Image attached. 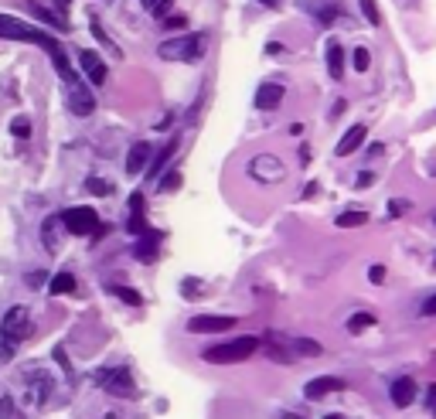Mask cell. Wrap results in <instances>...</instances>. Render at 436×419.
<instances>
[{
  "mask_svg": "<svg viewBox=\"0 0 436 419\" xmlns=\"http://www.w3.org/2000/svg\"><path fill=\"white\" fill-rule=\"evenodd\" d=\"M0 38H7V41H31V45L45 48L48 58H51V65H55V72L62 76L65 89H72V86H78L82 78L76 76V68H72V62H68V55H65V48L51 38V34H45L41 28H31L28 21H21V17H11V14H0Z\"/></svg>",
  "mask_w": 436,
  "mask_h": 419,
  "instance_id": "1",
  "label": "cell"
},
{
  "mask_svg": "<svg viewBox=\"0 0 436 419\" xmlns=\"http://www.w3.org/2000/svg\"><path fill=\"white\" fill-rule=\"evenodd\" d=\"M31 331H34V324H31L28 307H11V311L4 314V321H0V358L7 361L21 344L31 338Z\"/></svg>",
  "mask_w": 436,
  "mask_h": 419,
  "instance_id": "2",
  "label": "cell"
},
{
  "mask_svg": "<svg viewBox=\"0 0 436 419\" xmlns=\"http://www.w3.org/2000/svg\"><path fill=\"white\" fill-rule=\"evenodd\" d=\"M259 344H263L259 338L242 334V338H232V341H222V344H215V348H208V351H204V361H212V365H239V361H246Z\"/></svg>",
  "mask_w": 436,
  "mask_h": 419,
  "instance_id": "3",
  "label": "cell"
},
{
  "mask_svg": "<svg viewBox=\"0 0 436 419\" xmlns=\"http://www.w3.org/2000/svg\"><path fill=\"white\" fill-rule=\"evenodd\" d=\"M157 55L164 62H194L204 55V34H177L157 48Z\"/></svg>",
  "mask_w": 436,
  "mask_h": 419,
  "instance_id": "4",
  "label": "cell"
},
{
  "mask_svg": "<svg viewBox=\"0 0 436 419\" xmlns=\"http://www.w3.org/2000/svg\"><path fill=\"white\" fill-rule=\"evenodd\" d=\"M51 388H55L51 378L45 372H38V368H28L24 378H21V395H24V403H31V405H45Z\"/></svg>",
  "mask_w": 436,
  "mask_h": 419,
  "instance_id": "5",
  "label": "cell"
},
{
  "mask_svg": "<svg viewBox=\"0 0 436 419\" xmlns=\"http://www.w3.org/2000/svg\"><path fill=\"white\" fill-rule=\"evenodd\" d=\"M65 229L72 235H93V232H103V225H99V215H95V208H85V205H78V208H68L65 212Z\"/></svg>",
  "mask_w": 436,
  "mask_h": 419,
  "instance_id": "6",
  "label": "cell"
},
{
  "mask_svg": "<svg viewBox=\"0 0 436 419\" xmlns=\"http://www.w3.org/2000/svg\"><path fill=\"white\" fill-rule=\"evenodd\" d=\"M99 386L113 392V395H123V399H133L137 395V386H133V375L126 372V368H106V372L99 375Z\"/></svg>",
  "mask_w": 436,
  "mask_h": 419,
  "instance_id": "7",
  "label": "cell"
},
{
  "mask_svg": "<svg viewBox=\"0 0 436 419\" xmlns=\"http://www.w3.org/2000/svg\"><path fill=\"white\" fill-rule=\"evenodd\" d=\"M235 317H225V314H204V317H191L187 321V331L191 334H222V331H232Z\"/></svg>",
  "mask_w": 436,
  "mask_h": 419,
  "instance_id": "8",
  "label": "cell"
},
{
  "mask_svg": "<svg viewBox=\"0 0 436 419\" xmlns=\"http://www.w3.org/2000/svg\"><path fill=\"white\" fill-rule=\"evenodd\" d=\"M249 174L259 181H280L283 177V164L273 154H259L256 160H249Z\"/></svg>",
  "mask_w": 436,
  "mask_h": 419,
  "instance_id": "9",
  "label": "cell"
},
{
  "mask_svg": "<svg viewBox=\"0 0 436 419\" xmlns=\"http://www.w3.org/2000/svg\"><path fill=\"white\" fill-rule=\"evenodd\" d=\"M78 65H82V72H85V78H89L93 86H103V82H106V62H103L95 51H78Z\"/></svg>",
  "mask_w": 436,
  "mask_h": 419,
  "instance_id": "10",
  "label": "cell"
},
{
  "mask_svg": "<svg viewBox=\"0 0 436 419\" xmlns=\"http://www.w3.org/2000/svg\"><path fill=\"white\" fill-rule=\"evenodd\" d=\"M341 388H344L341 378L324 375V378H313V382H307V388H303V392H307V399H313V403H317V399H327L331 392H341Z\"/></svg>",
  "mask_w": 436,
  "mask_h": 419,
  "instance_id": "11",
  "label": "cell"
},
{
  "mask_svg": "<svg viewBox=\"0 0 436 419\" xmlns=\"http://www.w3.org/2000/svg\"><path fill=\"white\" fill-rule=\"evenodd\" d=\"M365 137H368V130H365L361 123L351 126V130H348V133L338 140V150H334V154H338V157H351L361 147V143H365Z\"/></svg>",
  "mask_w": 436,
  "mask_h": 419,
  "instance_id": "12",
  "label": "cell"
},
{
  "mask_svg": "<svg viewBox=\"0 0 436 419\" xmlns=\"http://www.w3.org/2000/svg\"><path fill=\"white\" fill-rule=\"evenodd\" d=\"M283 86H276V82H266V86H259L256 89V106L259 109H276L283 103Z\"/></svg>",
  "mask_w": 436,
  "mask_h": 419,
  "instance_id": "13",
  "label": "cell"
},
{
  "mask_svg": "<svg viewBox=\"0 0 436 419\" xmlns=\"http://www.w3.org/2000/svg\"><path fill=\"white\" fill-rule=\"evenodd\" d=\"M133 235H154L147 225H143V195L137 191L133 198H130V225H126Z\"/></svg>",
  "mask_w": 436,
  "mask_h": 419,
  "instance_id": "14",
  "label": "cell"
},
{
  "mask_svg": "<svg viewBox=\"0 0 436 419\" xmlns=\"http://www.w3.org/2000/svg\"><path fill=\"white\" fill-rule=\"evenodd\" d=\"M389 395L399 409H405V405H412V399H416V382H412V378H399V382H392Z\"/></svg>",
  "mask_w": 436,
  "mask_h": 419,
  "instance_id": "15",
  "label": "cell"
},
{
  "mask_svg": "<svg viewBox=\"0 0 436 419\" xmlns=\"http://www.w3.org/2000/svg\"><path fill=\"white\" fill-rule=\"evenodd\" d=\"M147 160H150V147L147 143H133V150L126 157V174H140L147 167Z\"/></svg>",
  "mask_w": 436,
  "mask_h": 419,
  "instance_id": "16",
  "label": "cell"
},
{
  "mask_svg": "<svg viewBox=\"0 0 436 419\" xmlns=\"http://www.w3.org/2000/svg\"><path fill=\"white\" fill-rule=\"evenodd\" d=\"M327 72H331V78L344 76V51H341L338 41H331V45H327Z\"/></svg>",
  "mask_w": 436,
  "mask_h": 419,
  "instance_id": "17",
  "label": "cell"
},
{
  "mask_svg": "<svg viewBox=\"0 0 436 419\" xmlns=\"http://www.w3.org/2000/svg\"><path fill=\"white\" fill-rule=\"evenodd\" d=\"M65 218H48L45 222V229H41V239H45V249L48 252H58V225H62Z\"/></svg>",
  "mask_w": 436,
  "mask_h": 419,
  "instance_id": "18",
  "label": "cell"
},
{
  "mask_svg": "<svg viewBox=\"0 0 436 419\" xmlns=\"http://www.w3.org/2000/svg\"><path fill=\"white\" fill-rule=\"evenodd\" d=\"M174 150H177V140H171V143H167V147H164V150H160V154L154 157V164H147V177H157V174H160V167H164V164L171 160Z\"/></svg>",
  "mask_w": 436,
  "mask_h": 419,
  "instance_id": "19",
  "label": "cell"
},
{
  "mask_svg": "<svg viewBox=\"0 0 436 419\" xmlns=\"http://www.w3.org/2000/svg\"><path fill=\"white\" fill-rule=\"evenodd\" d=\"M48 290H51L55 296L72 294V290H76V276H72V273H58V276H55L51 283H48Z\"/></svg>",
  "mask_w": 436,
  "mask_h": 419,
  "instance_id": "20",
  "label": "cell"
},
{
  "mask_svg": "<svg viewBox=\"0 0 436 419\" xmlns=\"http://www.w3.org/2000/svg\"><path fill=\"white\" fill-rule=\"evenodd\" d=\"M368 222V212H344V215H338V229H358V225H365Z\"/></svg>",
  "mask_w": 436,
  "mask_h": 419,
  "instance_id": "21",
  "label": "cell"
},
{
  "mask_svg": "<svg viewBox=\"0 0 436 419\" xmlns=\"http://www.w3.org/2000/svg\"><path fill=\"white\" fill-rule=\"evenodd\" d=\"M140 4L154 17H160V21H164V17H171V7H174V0H140Z\"/></svg>",
  "mask_w": 436,
  "mask_h": 419,
  "instance_id": "22",
  "label": "cell"
},
{
  "mask_svg": "<svg viewBox=\"0 0 436 419\" xmlns=\"http://www.w3.org/2000/svg\"><path fill=\"white\" fill-rule=\"evenodd\" d=\"M0 419H24L21 416V409H17L14 395H4V399H0Z\"/></svg>",
  "mask_w": 436,
  "mask_h": 419,
  "instance_id": "23",
  "label": "cell"
},
{
  "mask_svg": "<svg viewBox=\"0 0 436 419\" xmlns=\"http://www.w3.org/2000/svg\"><path fill=\"white\" fill-rule=\"evenodd\" d=\"M375 324V317L372 314H355V317H351V321H348V331H351V334H361V331H365V327H372Z\"/></svg>",
  "mask_w": 436,
  "mask_h": 419,
  "instance_id": "24",
  "label": "cell"
},
{
  "mask_svg": "<svg viewBox=\"0 0 436 419\" xmlns=\"http://www.w3.org/2000/svg\"><path fill=\"white\" fill-rule=\"evenodd\" d=\"M11 133L21 140H28L31 137V120H28V116H14V120H11Z\"/></svg>",
  "mask_w": 436,
  "mask_h": 419,
  "instance_id": "25",
  "label": "cell"
},
{
  "mask_svg": "<svg viewBox=\"0 0 436 419\" xmlns=\"http://www.w3.org/2000/svg\"><path fill=\"white\" fill-rule=\"evenodd\" d=\"M361 4V14L368 17V24H372V28H378V24H382V14H378V4H375V0H358Z\"/></svg>",
  "mask_w": 436,
  "mask_h": 419,
  "instance_id": "26",
  "label": "cell"
},
{
  "mask_svg": "<svg viewBox=\"0 0 436 419\" xmlns=\"http://www.w3.org/2000/svg\"><path fill=\"white\" fill-rule=\"evenodd\" d=\"M294 355H321V344L311 341V338H300V341H294Z\"/></svg>",
  "mask_w": 436,
  "mask_h": 419,
  "instance_id": "27",
  "label": "cell"
},
{
  "mask_svg": "<svg viewBox=\"0 0 436 419\" xmlns=\"http://www.w3.org/2000/svg\"><path fill=\"white\" fill-rule=\"evenodd\" d=\"M93 34L99 38V41H103V45H106L109 55H120V48H116V45H113V41L106 38V31H103V24H99V21H93Z\"/></svg>",
  "mask_w": 436,
  "mask_h": 419,
  "instance_id": "28",
  "label": "cell"
},
{
  "mask_svg": "<svg viewBox=\"0 0 436 419\" xmlns=\"http://www.w3.org/2000/svg\"><path fill=\"white\" fill-rule=\"evenodd\" d=\"M409 208H412V202H405V198H392V202H389V215L399 218V215H405Z\"/></svg>",
  "mask_w": 436,
  "mask_h": 419,
  "instance_id": "29",
  "label": "cell"
},
{
  "mask_svg": "<svg viewBox=\"0 0 436 419\" xmlns=\"http://www.w3.org/2000/svg\"><path fill=\"white\" fill-rule=\"evenodd\" d=\"M368 65H372L368 48H358V51H355V68H358V72H368Z\"/></svg>",
  "mask_w": 436,
  "mask_h": 419,
  "instance_id": "30",
  "label": "cell"
},
{
  "mask_svg": "<svg viewBox=\"0 0 436 419\" xmlns=\"http://www.w3.org/2000/svg\"><path fill=\"white\" fill-rule=\"evenodd\" d=\"M174 187H181V174L171 171L167 177H164V185H160V191H174Z\"/></svg>",
  "mask_w": 436,
  "mask_h": 419,
  "instance_id": "31",
  "label": "cell"
},
{
  "mask_svg": "<svg viewBox=\"0 0 436 419\" xmlns=\"http://www.w3.org/2000/svg\"><path fill=\"white\" fill-rule=\"evenodd\" d=\"M85 187H89V191H95V195H109V191H113L109 185H103V177H89V185H85Z\"/></svg>",
  "mask_w": 436,
  "mask_h": 419,
  "instance_id": "32",
  "label": "cell"
},
{
  "mask_svg": "<svg viewBox=\"0 0 436 419\" xmlns=\"http://www.w3.org/2000/svg\"><path fill=\"white\" fill-rule=\"evenodd\" d=\"M164 24L167 28H185L187 21H185V14H171V17H164Z\"/></svg>",
  "mask_w": 436,
  "mask_h": 419,
  "instance_id": "33",
  "label": "cell"
},
{
  "mask_svg": "<svg viewBox=\"0 0 436 419\" xmlns=\"http://www.w3.org/2000/svg\"><path fill=\"white\" fill-rule=\"evenodd\" d=\"M137 256H140V259H154V256H157V249L150 246V242H143V246L137 249Z\"/></svg>",
  "mask_w": 436,
  "mask_h": 419,
  "instance_id": "34",
  "label": "cell"
},
{
  "mask_svg": "<svg viewBox=\"0 0 436 419\" xmlns=\"http://www.w3.org/2000/svg\"><path fill=\"white\" fill-rule=\"evenodd\" d=\"M422 317H436V294L430 296L426 304H422Z\"/></svg>",
  "mask_w": 436,
  "mask_h": 419,
  "instance_id": "35",
  "label": "cell"
},
{
  "mask_svg": "<svg viewBox=\"0 0 436 419\" xmlns=\"http://www.w3.org/2000/svg\"><path fill=\"white\" fill-rule=\"evenodd\" d=\"M372 185H375V177H372L368 171H361V174H358V181H355V187H372Z\"/></svg>",
  "mask_w": 436,
  "mask_h": 419,
  "instance_id": "36",
  "label": "cell"
},
{
  "mask_svg": "<svg viewBox=\"0 0 436 419\" xmlns=\"http://www.w3.org/2000/svg\"><path fill=\"white\" fill-rule=\"evenodd\" d=\"M116 294H120V296H123V300H126V304H133V307H137V304H140V296H137V294H133V290H116Z\"/></svg>",
  "mask_w": 436,
  "mask_h": 419,
  "instance_id": "37",
  "label": "cell"
},
{
  "mask_svg": "<svg viewBox=\"0 0 436 419\" xmlns=\"http://www.w3.org/2000/svg\"><path fill=\"white\" fill-rule=\"evenodd\" d=\"M334 17H338V7H324V11H321V21H324V24H331Z\"/></svg>",
  "mask_w": 436,
  "mask_h": 419,
  "instance_id": "38",
  "label": "cell"
},
{
  "mask_svg": "<svg viewBox=\"0 0 436 419\" xmlns=\"http://www.w3.org/2000/svg\"><path fill=\"white\" fill-rule=\"evenodd\" d=\"M317 191H321V185H317V181H313V185H307V187H303V198H313V195H317Z\"/></svg>",
  "mask_w": 436,
  "mask_h": 419,
  "instance_id": "39",
  "label": "cell"
},
{
  "mask_svg": "<svg viewBox=\"0 0 436 419\" xmlns=\"http://www.w3.org/2000/svg\"><path fill=\"white\" fill-rule=\"evenodd\" d=\"M28 283H31V286H41V283H45V273H31V276H28Z\"/></svg>",
  "mask_w": 436,
  "mask_h": 419,
  "instance_id": "40",
  "label": "cell"
},
{
  "mask_svg": "<svg viewBox=\"0 0 436 419\" xmlns=\"http://www.w3.org/2000/svg\"><path fill=\"white\" fill-rule=\"evenodd\" d=\"M382 276H385V269H382V266H375V269H372V279H375V283H382Z\"/></svg>",
  "mask_w": 436,
  "mask_h": 419,
  "instance_id": "41",
  "label": "cell"
},
{
  "mask_svg": "<svg viewBox=\"0 0 436 419\" xmlns=\"http://www.w3.org/2000/svg\"><path fill=\"white\" fill-rule=\"evenodd\" d=\"M344 109H348V103H344V99H341V103H338V106H334V109H331V116H341V113H344Z\"/></svg>",
  "mask_w": 436,
  "mask_h": 419,
  "instance_id": "42",
  "label": "cell"
},
{
  "mask_svg": "<svg viewBox=\"0 0 436 419\" xmlns=\"http://www.w3.org/2000/svg\"><path fill=\"white\" fill-rule=\"evenodd\" d=\"M259 4H266V7H280V0H259Z\"/></svg>",
  "mask_w": 436,
  "mask_h": 419,
  "instance_id": "43",
  "label": "cell"
},
{
  "mask_svg": "<svg viewBox=\"0 0 436 419\" xmlns=\"http://www.w3.org/2000/svg\"><path fill=\"white\" fill-rule=\"evenodd\" d=\"M283 419H303V416H296V413H283Z\"/></svg>",
  "mask_w": 436,
  "mask_h": 419,
  "instance_id": "44",
  "label": "cell"
},
{
  "mask_svg": "<svg viewBox=\"0 0 436 419\" xmlns=\"http://www.w3.org/2000/svg\"><path fill=\"white\" fill-rule=\"evenodd\" d=\"M327 419H344V416H338V413H334V416H327Z\"/></svg>",
  "mask_w": 436,
  "mask_h": 419,
  "instance_id": "45",
  "label": "cell"
},
{
  "mask_svg": "<svg viewBox=\"0 0 436 419\" xmlns=\"http://www.w3.org/2000/svg\"><path fill=\"white\" fill-rule=\"evenodd\" d=\"M433 413H436V405H433Z\"/></svg>",
  "mask_w": 436,
  "mask_h": 419,
  "instance_id": "46",
  "label": "cell"
}]
</instances>
